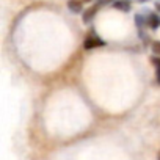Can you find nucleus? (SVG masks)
<instances>
[{
	"instance_id": "f257e3e1",
	"label": "nucleus",
	"mask_w": 160,
	"mask_h": 160,
	"mask_svg": "<svg viewBox=\"0 0 160 160\" xmlns=\"http://www.w3.org/2000/svg\"><path fill=\"white\" fill-rule=\"evenodd\" d=\"M102 44H104V42H102L99 38H96V36H88L87 41H85V49L90 50V49H93V47H96V46H102Z\"/></svg>"
},
{
	"instance_id": "f03ea898",
	"label": "nucleus",
	"mask_w": 160,
	"mask_h": 160,
	"mask_svg": "<svg viewBox=\"0 0 160 160\" xmlns=\"http://www.w3.org/2000/svg\"><path fill=\"white\" fill-rule=\"evenodd\" d=\"M113 7L122 11H129L132 3H130V0H116V2H113Z\"/></svg>"
},
{
	"instance_id": "7ed1b4c3",
	"label": "nucleus",
	"mask_w": 160,
	"mask_h": 160,
	"mask_svg": "<svg viewBox=\"0 0 160 160\" xmlns=\"http://www.w3.org/2000/svg\"><path fill=\"white\" fill-rule=\"evenodd\" d=\"M68 8L72 13H80V11H82V2H80V0H69V2H68Z\"/></svg>"
},
{
	"instance_id": "20e7f679",
	"label": "nucleus",
	"mask_w": 160,
	"mask_h": 160,
	"mask_svg": "<svg viewBox=\"0 0 160 160\" xmlns=\"http://www.w3.org/2000/svg\"><path fill=\"white\" fill-rule=\"evenodd\" d=\"M148 24H149V27H152V28H158V25H160V18H158L157 14H149V16H148Z\"/></svg>"
},
{
	"instance_id": "39448f33",
	"label": "nucleus",
	"mask_w": 160,
	"mask_h": 160,
	"mask_svg": "<svg viewBox=\"0 0 160 160\" xmlns=\"http://www.w3.org/2000/svg\"><path fill=\"white\" fill-rule=\"evenodd\" d=\"M96 10H98V5H96V7H93V8H90V10L87 11V14L83 16V21H85V22L91 21V19H93V16L96 14Z\"/></svg>"
},
{
	"instance_id": "423d86ee",
	"label": "nucleus",
	"mask_w": 160,
	"mask_h": 160,
	"mask_svg": "<svg viewBox=\"0 0 160 160\" xmlns=\"http://www.w3.org/2000/svg\"><path fill=\"white\" fill-rule=\"evenodd\" d=\"M152 52L155 55H160V41H154L152 42Z\"/></svg>"
},
{
	"instance_id": "0eeeda50",
	"label": "nucleus",
	"mask_w": 160,
	"mask_h": 160,
	"mask_svg": "<svg viewBox=\"0 0 160 160\" xmlns=\"http://www.w3.org/2000/svg\"><path fill=\"white\" fill-rule=\"evenodd\" d=\"M152 61H154V64L157 68V77H158V83H160V58H154Z\"/></svg>"
},
{
	"instance_id": "6e6552de",
	"label": "nucleus",
	"mask_w": 160,
	"mask_h": 160,
	"mask_svg": "<svg viewBox=\"0 0 160 160\" xmlns=\"http://www.w3.org/2000/svg\"><path fill=\"white\" fill-rule=\"evenodd\" d=\"M113 0H98V7H104V5H107V3H112Z\"/></svg>"
},
{
	"instance_id": "1a4fd4ad",
	"label": "nucleus",
	"mask_w": 160,
	"mask_h": 160,
	"mask_svg": "<svg viewBox=\"0 0 160 160\" xmlns=\"http://www.w3.org/2000/svg\"><path fill=\"white\" fill-rule=\"evenodd\" d=\"M140 2H148V0H140Z\"/></svg>"
},
{
	"instance_id": "9d476101",
	"label": "nucleus",
	"mask_w": 160,
	"mask_h": 160,
	"mask_svg": "<svg viewBox=\"0 0 160 160\" xmlns=\"http://www.w3.org/2000/svg\"><path fill=\"white\" fill-rule=\"evenodd\" d=\"M158 160H160V152H158Z\"/></svg>"
}]
</instances>
